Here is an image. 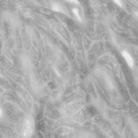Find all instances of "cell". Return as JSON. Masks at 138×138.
<instances>
[{
    "label": "cell",
    "mask_w": 138,
    "mask_h": 138,
    "mask_svg": "<svg viewBox=\"0 0 138 138\" xmlns=\"http://www.w3.org/2000/svg\"><path fill=\"white\" fill-rule=\"evenodd\" d=\"M121 54H122V56L123 57V58L125 59V61L127 62V65H129V67H133L134 65V61L133 57L131 56V55L126 51H123Z\"/></svg>",
    "instance_id": "cell-2"
},
{
    "label": "cell",
    "mask_w": 138,
    "mask_h": 138,
    "mask_svg": "<svg viewBox=\"0 0 138 138\" xmlns=\"http://www.w3.org/2000/svg\"><path fill=\"white\" fill-rule=\"evenodd\" d=\"M34 129V121L31 117H28L25 120L24 126L23 134L25 137H28L33 134Z\"/></svg>",
    "instance_id": "cell-1"
},
{
    "label": "cell",
    "mask_w": 138,
    "mask_h": 138,
    "mask_svg": "<svg viewBox=\"0 0 138 138\" xmlns=\"http://www.w3.org/2000/svg\"><path fill=\"white\" fill-rule=\"evenodd\" d=\"M114 2H115V4H117L118 5H119L120 7H123V5L121 4V1H114Z\"/></svg>",
    "instance_id": "cell-5"
},
{
    "label": "cell",
    "mask_w": 138,
    "mask_h": 138,
    "mask_svg": "<svg viewBox=\"0 0 138 138\" xmlns=\"http://www.w3.org/2000/svg\"><path fill=\"white\" fill-rule=\"evenodd\" d=\"M52 9L55 12H63V9L61 8V5H59L58 4H52V7H51Z\"/></svg>",
    "instance_id": "cell-3"
},
{
    "label": "cell",
    "mask_w": 138,
    "mask_h": 138,
    "mask_svg": "<svg viewBox=\"0 0 138 138\" xmlns=\"http://www.w3.org/2000/svg\"><path fill=\"white\" fill-rule=\"evenodd\" d=\"M72 12H73V13L74 14V15L76 16V18L78 19L79 21L82 22V18H81V17H80V16H79V14L78 9H77V8H73V9H72Z\"/></svg>",
    "instance_id": "cell-4"
},
{
    "label": "cell",
    "mask_w": 138,
    "mask_h": 138,
    "mask_svg": "<svg viewBox=\"0 0 138 138\" xmlns=\"http://www.w3.org/2000/svg\"><path fill=\"white\" fill-rule=\"evenodd\" d=\"M134 17H135L136 18H138V10H137V11H135V12H134Z\"/></svg>",
    "instance_id": "cell-6"
},
{
    "label": "cell",
    "mask_w": 138,
    "mask_h": 138,
    "mask_svg": "<svg viewBox=\"0 0 138 138\" xmlns=\"http://www.w3.org/2000/svg\"><path fill=\"white\" fill-rule=\"evenodd\" d=\"M68 2H71V3H74V4H79V2L78 1H67Z\"/></svg>",
    "instance_id": "cell-7"
},
{
    "label": "cell",
    "mask_w": 138,
    "mask_h": 138,
    "mask_svg": "<svg viewBox=\"0 0 138 138\" xmlns=\"http://www.w3.org/2000/svg\"><path fill=\"white\" fill-rule=\"evenodd\" d=\"M0 113H1V117H2V109H0Z\"/></svg>",
    "instance_id": "cell-8"
}]
</instances>
